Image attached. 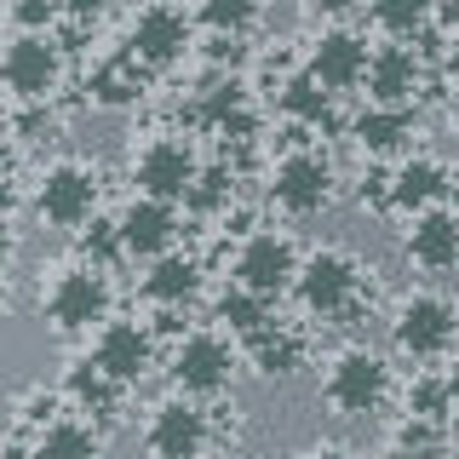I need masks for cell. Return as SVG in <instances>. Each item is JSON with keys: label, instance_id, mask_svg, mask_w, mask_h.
Wrapping results in <instances>:
<instances>
[{"label": "cell", "instance_id": "cell-16", "mask_svg": "<svg viewBox=\"0 0 459 459\" xmlns=\"http://www.w3.org/2000/svg\"><path fill=\"white\" fill-rule=\"evenodd\" d=\"M184 201H161V195H133L121 207V236H126V253L133 258H161L178 247V236H184Z\"/></svg>", "mask_w": 459, "mask_h": 459}, {"label": "cell", "instance_id": "cell-32", "mask_svg": "<svg viewBox=\"0 0 459 459\" xmlns=\"http://www.w3.org/2000/svg\"><path fill=\"white\" fill-rule=\"evenodd\" d=\"M64 391H47V385H35V391H29L23 402H18V425H12V430H23V437H35V430H47L52 420H64V413H57V408H64Z\"/></svg>", "mask_w": 459, "mask_h": 459}, {"label": "cell", "instance_id": "cell-29", "mask_svg": "<svg viewBox=\"0 0 459 459\" xmlns=\"http://www.w3.org/2000/svg\"><path fill=\"white\" fill-rule=\"evenodd\" d=\"M368 12L391 40H413V35L430 29V18H437V0H368Z\"/></svg>", "mask_w": 459, "mask_h": 459}, {"label": "cell", "instance_id": "cell-4", "mask_svg": "<svg viewBox=\"0 0 459 459\" xmlns=\"http://www.w3.org/2000/svg\"><path fill=\"white\" fill-rule=\"evenodd\" d=\"M236 368H241V351H236V339H224V327H195V333L172 339V351H167L172 391L201 396V402L224 396L230 379H236Z\"/></svg>", "mask_w": 459, "mask_h": 459}, {"label": "cell", "instance_id": "cell-33", "mask_svg": "<svg viewBox=\"0 0 459 459\" xmlns=\"http://www.w3.org/2000/svg\"><path fill=\"white\" fill-rule=\"evenodd\" d=\"M57 18H64L57 0H12V29H40V35H47Z\"/></svg>", "mask_w": 459, "mask_h": 459}, {"label": "cell", "instance_id": "cell-21", "mask_svg": "<svg viewBox=\"0 0 459 459\" xmlns=\"http://www.w3.org/2000/svg\"><path fill=\"white\" fill-rule=\"evenodd\" d=\"M425 86V57L413 47H373V64H368V98L373 104H413Z\"/></svg>", "mask_w": 459, "mask_h": 459}, {"label": "cell", "instance_id": "cell-1", "mask_svg": "<svg viewBox=\"0 0 459 459\" xmlns=\"http://www.w3.org/2000/svg\"><path fill=\"white\" fill-rule=\"evenodd\" d=\"M373 270L356 258L351 247H310L305 264H299V305H305V316H316L322 327H356V316H362L373 305Z\"/></svg>", "mask_w": 459, "mask_h": 459}, {"label": "cell", "instance_id": "cell-30", "mask_svg": "<svg viewBox=\"0 0 459 459\" xmlns=\"http://www.w3.org/2000/svg\"><path fill=\"white\" fill-rule=\"evenodd\" d=\"M402 413H420V420L448 425L454 420V391H448V373H413V385L402 391Z\"/></svg>", "mask_w": 459, "mask_h": 459}, {"label": "cell", "instance_id": "cell-2", "mask_svg": "<svg viewBox=\"0 0 459 459\" xmlns=\"http://www.w3.org/2000/svg\"><path fill=\"white\" fill-rule=\"evenodd\" d=\"M109 316H115V281L109 270L86 264V258L52 270V281H40V322L57 339H92Z\"/></svg>", "mask_w": 459, "mask_h": 459}, {"label": "cell", "instance_id": "cell-38", "mask_svg": "<svg viewBox=\"0 0 459 459\" xmlns=\"http://www.w3.org/2000/svg\"><path fill=\"white\" fill-rule=\"evenodd\" d=\"M310 6H316V12H322V18H344V12H351V6H356V0H310Z\"/></svg>", "mask_w": 459, "mask_h": 459}, {"label": "cell", "instance_id": "cell-39", "mask_svg": "<svg viewBox=\"0 0 459 459\" xmlns=\"http://www.w3.org/2000/svg\"><path fill=\"white\" fill-rule=\"evenodd\" d=\"M442 373H448V391H454V408H459V351L448 356V368H442Z\"/></svg>", "mask_w": 459, "mask_h": 459}, {"label": "cell", "instance_id": "cell-35", "mask_svg": "<svg viewBox=\"0 0 459 459\" xmlns=\"http://www.w3.org/2000/svg\"><path fill=\"white\" fill-rule=\"evenodd\" d=\"M442 69H448V81L459 86V35H448V47H442Z\"/></svg>", "mask_w": 459, "mask_h": 459}, {"label": "cell", "instance_id": "cell-12", "mask_svg": "<svg viewBox=\"0 0 459 459\" xmlns=\"http://www.w3.org/2000/svg\"><path fill=\"white\" fill-rule=\"evenodd\" d=\"M155 356H161V333L138 316H109L92 333V362L115 373L121 385H143L155 373Z\"/></svg>", "mask_w": 459, "mask_h": 459}, {"label": "cell", "instance_id": "cell-26", "mask_svg": "<svg viewBox=\"0 0 459 459\" xmlns=\"http://www.w3.org/2000/svg\"><path fill=\"white\" fill-rule=\"evenodd\" d=\"M333 98H339V92H327V86L305 69V75H293V81L281 86V115L299 126V133H322V126H339Z\"/></svg>", "mask_w": 459, "mask_h": 459}, {"label": "cell", "instance_id": "cell-10", "mask_svg": "<svg viewBox=\"0 0 459 459\" xmlns=\"http://www.w3.org/2000/svg\"><path fill=\"white\" fill-rule=\"evenodd\" d=\"M143 448L150 459H201L212 448V413L201 396L172 391L167 402H155L150 425H143Z\"/></svg>", "mask_w": 459, "mask_h": 459}, {"label": "cell", "instance_id": "cell-13", "mask_svg": "<svg viewBox=\"0 0 459 459\" xmlns=\"http://www.w3.org/2000/svg\"><path fill=\"white\" fill-rule=\"evenodd\" d=\"M126 47H133L143 64L161 75V69L184 64L195 47L190 35V18H184V6H172V0H150V6L133 12V23H126Z\"/></svg>", "mask_w": 459, "mask_h": 459}, {"label": "cell", "instance_id": "cell-23", "mask_svg": "<svg viewBox=\"0 0 459 459\" xmlns=\"http://www.w3.org/2000/svg\"><path fill=\"white\" fill-rule=\"evenodd\" d=\"M241 356H247V368L258 379H293V373L310 362V339L287 322H270V327H258L253 339H241Z\"/></svg>", "mask_w": 459, "mask_h": 459}, {"label": "cell", "instance_id": "cell-27", "mask_svg": "<svg viewBox=\"0 0 459 459\" xmlns=\"http://www.w3.org/2000/svg\"><path fill=\"white\" fill-rule=\"evenodd\" d=\"M184 207H190L195 219H224V212L236 207V167H230V161H212V167H201V178L190 184Z\"/></svg>", "mask_w": 459, "mask_h": 459}, {"label": "cell", "instance_id": "cell-40", "mask_svg": "<svg viewBox=\"0 0 459 459\" xmlns=\"http://www.w3.org/2000/svg\"><path fill=\"white\" fill-rule=\"evenodd\" d=\"M448 207H454V212H459V167H454V172H448Z\"/></svg>", "mask_w": 459, "mask_h": 459}, {"label": "cell", "instance_id": "cell-14", "mask_svg": "<svg viewBox=\"0 0 459 459\" xmlns=\"http://www.w3.org/2000/svg\"><path fill=\"white\" fill-rule=\"evenodd\" d=\"M368 64H373V47L344 23L322 29V35L310 40V52H305V69L327 86V92H356V86H368Z\"/></svg>", "mask_w": 459, "mask_h": 459}, {"label": "cell", "instance_id": "cell-22", "mask_svg": "<svg viewBox=\"0 0 459 459\" xmlns=\"http://www.w3.org/2000/svg\"><path fill=\"white\" fill-rule=\"evenodd\" d=\"M448 172L454 167H442L437 155H402V161L391 167V212L413 219V212L448 201Z\"/></svg>", "mask_w": 459, "mask_h": 459}, {"label": "cell", "instance_id": "cell-34", "mask_svg": "<svg viewBox=\"0 0 459 459\" xmlns=\"http://www.w3.org/2000/svg\"><path fill=\"white\" fill-rule=\"evenodd\" d=\"M57 6H64L69 29H86V23H98V12H104V0H57Z\"/></svg>", "mask_w": 459, "mask_h": 459}, {"label": "cell", "instance_id": "cell-3", "mask_svg": "<svg viewBox=\"0 0 459 459\" xmlns=\"http://www.w3.org/2000/svg\"><path fill=\"white\" fill-rule=\"evenodd\" d=\"M322 402L339 420H368L391 402V362L373 344H344L322 373Z\"/></svg>", "mask_w": 459, "mask_h": 459}, {"label": "cell", "instance_id": "cell-17", "mask_svg": "<svg viewBox=\"0 0 459 459\" xmlns=\"http://www.w3.org/2000/svg\"><path fill=\"white\" fill-rule=\"evenodd\" d=\"M57 391L69 396V408L81 413V420H92V425H121V413H126V391L133 385H121L115 373H104L92 362V351L75 356V362L64 368V385Z\"/></svg>", "mask_w": 459, "mask_h": 459}, {"label": "cell", "instance_id": "cell-8", "mask_svg": "<svg viewBox=\"0 0 459 459\" xmlns=\"http://www.w3.org/2000/svg\"><path fill=\"white\" fill-rule=\"evenodd\" d=\"M333 184L339 172L327 161L322 150H310V143H299V150H287L276 167H270V184H264V201L287 219H316V212L333 201Z\"/></svg>", "mask_w": 459, "mask_h": 459}, {"label": "cell", "instance_id": "cell-5", "mask_svg": "<svg viewBox=\"0 0 459 459\" xmlns=\"http://www.w3.org/2000/svg\"><path fill=\"white\" fill-rule=\"evenodd\" d=\"M391 344L408 362H442V356H454L459 344V305L448 293H408L402 305L391 310Z\"/></svg>", "mask_w": 459, "mask_h": 459}, {"label": "cell", "instance_id": "cell-36", "mask_svg": "<svg viewBox=\"0 0 459 459\" xmlns=\"http://www.w3.org/2000/svg\"><path fill=\"white\" fill-rule=\"evenodd\" d=\"M305 459H356V454H351V448H339V442H316Z\"/></svg>", "mask_w": 459, "mask_h": 459}, {"label": "cell", "instance_id": "cell-7", "mask_svg": "<svg viewBox=\"0 0 459 459\" xmlns=\"http://www.w3.org/2000/svg\"><path fill=\"white\" fill-rule=\"evenodd\" d=\"M299 264H305V253H299V241L287 236V230L253 224L247 236H241L236 258H230V281L253 287V293H264V299H281V293H293Z\"/></svg>", "mask_w": 459, "mask_h": 459}, {"label": "cell", "instance_id": "cell-11", "mask_svg": "<svg viewBox=\"0 0 459 459\" xmlns=\"http://www.w3.org/2000/svg\"><path fill=\"white\" fill-rule=\"evenodd\" d=\"M64 52L52 35H40V29H18L6 47V92L18 98V104H47L57 92V81H64Z\"/></svg>", "mask_w": 459, "mask_h": 459}, {"label": "cell", "instance_id": "cell-28", "mask_svg": "<svg viewBox=\"0 0 459 459\" xmlns=\"http://www.w3.org/2000/svg\"><path fill=\"white\" fill-rule=\"evenodd\" d=\"M75 258H86L98 270H115L121 258H133L126 253V236H121V219H86L75 230Z\"/></svg>", "mask_w": 459, "mask_h": 459}, {"label": "cell", "instance_id": "cell-37", "mask_svg": "<svg viewBox=\"0 0 459 459\" xmlns=\"http://www.w3.org/2000/svg\"><path fill=\"white\" fill-rule=\"evenodd\" d=\"M391 459H448V448H391Z\"/></svg>", "mask_w": 459, "mask_h": 459}, {"label": "cell", "instance_id": "cell-24", "mask_svg": "<svg viewBox=\"0 0 459 459\" xmlns=\"http://www.w3.org/2000/svg\"><path fill=\"white\" fill-rule=\"evenodd\" d=\"M29 459H104V425L64 413V420H52L47 430L29 437Z\"/></svg>", "mask_w": 459, "mask_h": 459}, {"label": "cell", "instance_id": "cell-18", "mask_svg": "<svg viewBox=\"0 0 459 459\" xmlns=\"http://www.w3.org/2000/svg\"><path fill=\"white\" fill-rule=\"evenodd\" d=\"M201 287H207V264H201V253L190 247H172L161 258H150V270H143L138 281V299L155 310H184L201 299Z\"/></svg>", "mask_w": 459, "mask_h": 459}, {"label": "cell", "instance_id": "cell-9", "mask_svg": "<svg viewBox=\"0 0 459 459\" xmlns=\"http://www.w3.org/2000/svg\"><path fill=\"white\" fill-rule=\"evenodd\" d=\"M126 172H133L138 195L184 201V195H190V184L201 178V155L190 150V138H184V133H150V138L133 150Z\"/></svg>", "mask_w": 459, "mask_h": 459}, {"label": "cell", "instance_id": "cell-20", "mask_svg": "<svg viewBox=\"0 0 459 459\" xmlns=\"http://www.w3.org/2000/svg\"><path fill=\"white\" fill-rule=\"evenodd\" d=\"M150 75H155V69L143 64L133 47H121V52L98 57V64L86 69V98H92L98 109H126V104H138V98H143Z\"/></svg>", "mask_w": 459, "mask_h": 459}, {"label": "cell", "instance_id": "cell-6", "mask_svg": "<svg viewBox=\"0 0 459 459\" xmlns=\"http://www.w3.org/2000/svg\"><path fill=\"white\" fill-rule=\"evenodd\" d=\"M98 167L81 161V155H57V161H47L35 172V219L52 224V230H75L86 219H98Z\"/></svg>", "mask_w": 459, "mask_h": 459}, {"label": "cell", "instance_id": "cell-15", "mask_svg": "<svg viewBox=\"0 0 459 459\" xmlns=\"http://www.w3.org/2000/svg\"><path fill=\"white\" fill-rule=\"evenodd\" d=\"M402 253H408V264L425 270V276H448V270H459V212L448 207V201L413 212L408 236H402Z\"/></svg>", "mask_w": 459, "mask_h": 459}, {"label": "cell", "instance_id": "cell-25", "mask_svg": "<svg viewBox=\"0 0 459 459\" xmlns=\"http://www.w3.org/2000/svg\"><path fill=\"white\" fill-rule=\"evenodd\" d=\"M212 322H219L230 339H253L258 327L276 322V299L253 293V287H241V281H224L219 299H212Z\"/></svg>", "mask_w": 459, "mask_h": 459}, {"label": "cell", "instance_id": "cell-31", "mask_svg": "<svg viewBox=\"0 0 459 459\" xmlns=\"http://www.w3.org/2000/svg\"><path fill=\"white\" fill-rule=\"evenodd\" d=\"M195 18L212 29V35H247L258 23V0H201Z\"/></svg>", "mask_w": 459, "mask_h": 459}, {"label": "cell", "instance_id": "cell-19", "mask_svg": "<svg viewBox=\"0 0 459 459\" xmlns=\"http://www.w3.org/2000/svg\"><path fill=\"white\" fill-rule=\"evenodd\" d=\"M351 143L356 150H368V161H385V155H402L413 138H420V115H413V104H373L351 115Z\"/></svg>", "mask_w": 459, "mask_h": 459}]
</instances>
